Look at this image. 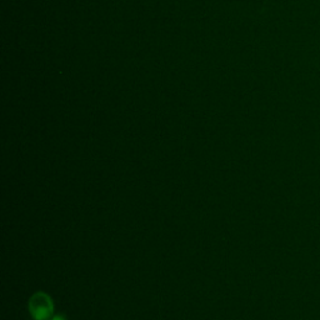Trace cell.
<instances>
[{"label": "cell", "instance_id": "cell-2", "mask_svg": "<svg viewBox=\"0 0 320 320\" xmlns=\"http://www.w3.org/2000/svg\"><path fill=\"white\" fill-rule=\"evenodd\" d=\"M52 320H65L64 317H61V315H56V317L53 318Z\"/></svg>", "mask_w": 320, "mask_h": 320}, {"label": "cell", "instance_id": "cell-1", "mask_svg": "<svg viewBox=\"0 0 320 320\" xmlns=\"http://www.w3.org/2000/svg\"><path fill=\"white\" fill-rule=\"evenodd\" d=\"M29 310L35 320H48L53 314V300L45 293H36L29 302Z\"/></svg>", "mask_w": 320, "mask_h": 320}]
</instances>
